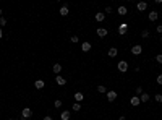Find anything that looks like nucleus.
Here are the masks:
<instances>
[{"mask_svg": "<svg viewBox=\"0 0 162 120\" xmlns=\"http://www.w3.org/2000/svg\"><path fill=\"white\" fill-rule=\"evenodd\" d=\"M8 120H15V118H8Z\"/></svg>", "mask_w": 162, "mask_h": 120, "instance_id": "obj_37", "label": "nucleus"}, {"mask_svg": "<svg viewBox=\"0 0 162 120\" xmlns=\"http://www.w3.org/2000/svg\"><path fill=\"white\" fill-rule=\"evenodd\" d=\"M119 120H125V117H120V118H119Z\"/></svg>", "mask_w": 162, "mask_h": 120, "instance_id": "obj_36", "label": "nucleus"}, {"mask_svg": "<svg viewBox=\"0 0 162 120\" xmlns=\"http://www.w3.org/2000/svg\"><path fill=\"white\" fill-rule=\"evenodd\" d=\"M149 99H151V97H149V94H148V92H143L141 97H139V101H141V102H148Z\"/></svg>", "mask_w": 162, "mask_h": 120, "instance_id": "obj_19", "label": "nucleus"}, {"mask_svg": "<svg viewBox=\"0 0 162 120\" xmlns=\"http://www.w3.org/2000/svg\"><path fill=\"white\" fill-rule=\"evenodd\" d=\"M135 92H136L138 96H141V94H143L144 91H143V88H141V86H138V88H136V91H135Z\"/></svg>", "mask_w": 162, "mask_h": 120, "instance_id": "obj_26", "label": "nucleus"}, {"mask_svg": "<svg viewBox=\"0 0 162 120\" xmlns=\"http://www.w3.org/2000/svg\"><path fill=\"white\" fill-rule=\"evenodd\" d=\"M157 18H159V13H157L156 10H152V11H149V20H151V21H156Z\"/></svg>", "mask_w": 162, "mask_h": 120, "instance_id": "obj_15", "label": "nucleus"}, {"mask_svg": "<svg viewBox=\"0 0 162 120\" xmlns=\"http://www.w3.org/2000/svg\"><path fill=\"white\" fill-rule=\"evenodd\" d=\"M58 13H60L62 16H67L68 13H70V11H68V7H67V5H63L62 8H60V11H58Z\"/></svg>", "mask_w": 162, "mask_h": 120, "instance_id": "obj_17", "label": "nucleus"}, {"mask_svg": "<svg viewBox=\"0 0 162 120\" xmlns=\"http://www.w3.org/2000/svg\"><path fill=\"white\" fill-rule=\"evenodd\" d=\"M141 52H143V47L139 46V44H136V46L131 47V54H133V55H139Z\"/></svg>", "mask_w": 162, "mask_h": 120, "instance_id": "obj_4", "label": "nucleus"}, {"mask_svg": "<svg viewBox=\"0 0 162 120\" xmlns=\"http://www.w3.org/2000/svg\"><path fill=\"white\" fill-rule=\"evenodd\" d=\"M94 20L99 21V23H100V21H104V20H106V13H96V15H94Z\"/></svg>", "mask_w": 162, "mask_h": 120, "instance_id": "obj_10", "label": "nucleus"}, {"mask_svg": "<svg viewBox=\"0 0 162 120\" xmlns=\"http://www.w3.org/2000/svg\"><path fill=\"white\" fill-rule=\"evenodd\" d=\"M126 31H128V23H120V26H119V34H120V36H125Z\"/></svg>", "mask_w": 162, "mask_h": 120, "instance_id": "obj_2", "label": "nucleus"}, {"mask_svg": "<svg viewBox=\"0 0 162 120\" xmlns=\"http://www.w3.org/2000/svg\"><path fill=\"white\" fill-rule=\"evenodd\" d=\"M73 110H75V112H80L81 110V102H75V104H73V107H71Z\"/></svg>", "mask_w": 162, "mask_h": 120, "instance_id": "obj_22", "label": "nucleus"}, {"mask_svg": "<svg viewBox=\"0 0 162 120\" xmlns=\"http://www.w3.org/2000/svg\"><path fill=\"white\" fill-rule=\"evenodd\" d=\"M136 8H138L139 11H144V10L148 8V2H139L138 5H136Z\"/></svg>", "mask_w": 162, "mask_h": 120, "instance_id": "obj_14", "label": "nucleus"}, {"mask_svg": "<svg viewBox=\"0 0 162 120\" xmlns=\"http://www.w3.org/2000/svg\"><path fill=\"white\" fill-rule=\"evenodd\" d=\"M34 86H36V89H42V88L46 86V83H44V79H36V81H34Z\"/></svg>", "mask_w": 162, "mask_h": 120, "instance_id": "obj_9", "label": "nucleus"}, {"mask_svg": "<svg viewBox=\"0 0 162 120\" xmlns=\"http://www.w3.org/2000/svg\"><path fill=\"white\" fill-rule=\"evenodd\" d=\"M160 41H162V36H160Z\"/></svg>", "mask_w": 162, "mask_h": 120, "instance_id": "obj_38", "label": "nucleus"}, {"mask_svg": "<svg viewBox=\"0 0 162 120\" xmlns=\"http://www.w3.org/2000/svg\"><path fill=\"white\" fill-rule=\"evenodd\" d=\"M83 99H84V94L80 92V91H76V92H75V101H76V102H83Z\"/></svg>", "mask_w": 162, "mask_h": 120, "instance_id": "obj_12", "label": "nucleus"}, {"mask_svg": "<svg viewBox=\"0 0 162 120\" xmlns=\"http://www.w3.org/2000/svg\"><path fill=\"white\" fill-rule=\"evenodd\" d=\"M157 33H160V34H162V24L157 26Z\"/></svg>", "mask_w": 162, "mask_h": 120, "instance_id": "obj_31", "label": "nucleus"}, {"mask_svg": "<svg viewBox=\"0 0 162 120\" xmlns=\"http://www.w3.org/2000/svg\"><path fill=\"white\" fill-rule=\"evenodd\" d=\"M107 33H109V31H107L106 28H99V29H97V36H99V37H106Z\"/></svg>", "mask_w": 162, "mask_h": 120, "instance_id": "obj_13", "label": "nucleus"}, {"mask_svg": "<svg viewBox=\"0 0 162 120\" xmlns=\"http://www.w3.org/2000/svg\"><path fill=\"white\" fill-rule=\"evenodd\" d=\"M156 101L159 102V104H162V94H156Z\"/></svg>", "mask_w": 162, "mask_h": 120, "instance_id": "obj_28", "label": "nucleus"}, {"mask_svg": "<svg viewBox=\"0 0 162 120\" xmlns=\"http://www.w3.org/2000/svg\"><path fill=\"white\" fill-rule=\"evenodd\" d=\"M5 24H7V20L2 16V18H0V26H5Z\"/></svg>", "mask_w": 162, "mask_h": 120, "instance_id": "obj_30", "label": "nucleus"}, {"mask_svg": "<svg viewBox=\"0 0 162 120\" xmlns=\"http://www.w3.org/2000/svg\"><path fill=\"white\" fill-rule=\"evenodd\" d=\"M117 68H119V72H122V73H125L126 70H128V63H126L125 60H120L119 63H117Z\"/></svg>", "mask_w": 162, "mask_h": 120, "instance_id": "obj_1", "label": "nucleus"}, {"mask_svg": "<svg viewBox=\"0 0 162 120\" xmlns=\"http://www.w3.org/2000/svg\"><path fill=\"white\" fill-rule=\"evenodd\" d=\"M2 15H3V11H2V8H0V18H2Z\"/></svg>", "mask_w": 162, "mask_h": 120, "instance_id": "obj_35", "label": "nucleus"}, {"mask_svg": "<svg viewBox=\"0 0 162 120\" xmlns=\"http://www.w3.org/2000/svg\"><path fill=\"white\" fill-rule=\"evenodd\" d=\"M70 41H71L73 44H76V42H80V37H78V36H71V37H70Z\"/></svg>", "mask_w": 162, "mask_h": 120, "instance_id": "obj_24", "label": "nucleus"}, {"mask_svg": "<svg viewBox=\"0 0 162 120\" xmlns=\"http://www.w3.org/2000/svg\"><path fill=\"white\" fill-rule=\"evenodd\" d=\"M117 99V92L115 91H107V101L109 102H113Z\"/></svg>", "mask_w": 162, "mask_h": 120, "instance_id": "obj_5", "label": "nucleus"}, {"mask_svg": "<svg viewBox=\"0 0 162 120\" xmlns=\"http://www.w3.org/2000/svg\"><path fill=\"white\" fill-rule=\"evenodd\" d=\"M52 72H54L55 75H58L60 72H62V65H60V63H55V65H52Z\"/></svg>", "mask_w": 162, "mask_h": 120, "instance_id": "obj_11", "label": "nucleus"}, {"mask_svg": "<svg viewBox=\"0 0 162 120\" xmlns=\"http://www.w3.org/2000/svg\"><path fill=\"white\" fill-rule=\"evenodd\" d=\"M117 11L120 13V16H125V15H126V7L122 5V7H119V10H117Z\"/></svg>", "mask_w": 162, "mask_h": 120, "instance_id": "obj_21", "label": "nucleus"}, {"mask_svg": "<svg viewBox=\"0 0 162 120\" xmlns=\"http://www.w3.org/2000/svg\"><path fill=\"white\" fill-rule=\"evenodd\" d=\"M107 54H109V57H115L117 54H119V50H117L115 47H110V49H109V52H107Z\"/></svg>", "mask_w": 162, "mask_h": 120, "instance_id": "obj_18", "label": "nucleus"}, {"mask_svg": "<svg viewBox=\"0 0 162 120\" xmlns=\"http://www.w3.org/2000/svg\"><path fill=\"white\" fill-rule=\"evenodd\" d=\"M21 115H23V117L28 120V118H31V117H33V110L29 109V107H24V109H23V112H21Z\"/></svg>", "mask_w": 162, "mask_h": 120, "instance_id": "obj_3", "label": "nucleus"}, {"mask_svg": "<svg viewBox=\"0 0 162 120\" xmlns=\"http://www.w3.org/2000/svg\"><path fill=\"white\" fill-rule=\"evenodd\" d=\"M156 81H157V84H162V75H157Z\"/></svg>", "mask_w": 162, "mask_h": 120, "instance_id": "obj_29", "label": "nucleus"}, {"mask_svg": "<svg viewBox=\"0 0 162 120\" xmlns=\"http://www.w3.org/2000/svg\"><path fill=\"white\" fill-rule=\"evenodd\" d=\"M2 36H3V31H2V29H0V39H2Z\"/></svg>", "mask_w": 162, "mask_h": 120, "instance_id": "obj_34", "label": "nucleus"}, {"mask_svg": "<svg viewBox=\"0 0 162 120\" xmlns=\"http://www.w3.org/2000/svg\"><path fill=\"white\" fill-rule=\"evenodd\" d=\"M54 105H55V109H60V107H62V101H60V99H55Z\"/></svg>", "mask_w": 162, "mask_h": 120, "instance_id": "obj_23", "label": "nucleus"}, {"mask_svg": "<svg viewBox=\"0 0 162 120\" xmlns=\"http://www.w3.org/2000/svg\"><path fill=\"white\" fill-rule=\"evenodd\" d=\"M156 62H157V63H162V54H157L156 55Z\"/></svg>", "mask_w": 162, "mask_h": 120, "instance_id": "obj_27", "label": "nucleus"}, {"mask_svg": "<svg viewBox=\"0 0 162 120\" xmlns=\"http://www.w3.org/2000/svg\"><path fill=\"white\" fill-rule=\"evenodd\" d=\"M42 120H54V118H52V117H50V115H47V117H44Z\"/></svg>", "mask_w": 162, "mask_h": 120, "instance_id": "obj_33", "label": "nucleus"}, {"mask_svg": "<svg viewBox=\"0 0 162 120\" xmlns=\"http://www.w3.org/2000/svg\"><path fill=\"white\" fill-rule=\"evenodd\" d=\"M97 92H100V94H107V88L102 86V84H99V86H97Z\"/></svg>", "mask_w": 162, "mask_h": 120, "instance_id": "obj_20", "label": "nucleus"}, {"mask_svg": "<svg viewBox=\"0 0 162 120\" xmlns=\"http://www.w3.org/2000/svg\"><path fill=\"white\" fill-rule=\"evenodd\" d=\"M81 50H83V52H89V50H91V44H89V42H83V44H81Z\"/></svg>", "mask_w": 162, "mask_h": 120, "instance_id": "obj_16", "label": "nucleus"}, {"mask_svg": "<svg viewBox=\"0 0 162 120\" xmlns=\"http://www.w3.org/2000/svg\"><path fill=\"white\" fill-rule=\"evenodd\" d=\"M141 37H144V39H146V37H149V31H148V29H144L143 33H141Z\"/></svg>", "mask_w": 162, "mask_h": 120, "instance_id": "obj_25", "label": "nucleus"}, {"mask_svg": "<svg viewBox=\"0 0 162 120\" xmlns=\"http://www.w3.org/2000/svg\"><path fill=\"white\" fill-rule=\"evenodd\" d=\"M106 13H112V7H107L106 8Z\"/></svg>", "mask_w": 162, "mask_h": 120, "instance_id": "obj_32", "label": "nucleus"}, {"mask_svg": "<svg viewBox=\"0 0 162 120\" xmlns=\"http://www.w3.org/2000/svg\"><path fill=\"white\" fill-rule=\"evenodd\" d=\"M71 118V114H70V110H63L62 114H60V120H70Z\"/></svg>", "mask_w": 162, "mask_h": 120, "instance_id": "obj_6", "label": "nucleus"}, {"mask_svg": "<svg viewBox=\"0 0 162 120\" xmlns=\"http://www.w3.org/2000/svg\"><path fill=\"white\" fill-rule=\"evenodd\" d=\"M55 81H57V84H58V86H63V84L67 83V79H65L62 75H57V76H55Z\"/></svg>", "mask_w": 162, "mask_h": 120, "instance_id": "obj_7", "label": "nucleus"}, {"mask_svg": "<svg viewBox=\"0 0 162 120\" xmlns=\"http://www.w3.org/2000/svg\"><path fill=\"white\" fill-rule=\"evenodd\" d=\"M130 104L133 105V107H136V105L141 104V101H139V97H138V96H133V97L130 99Z\"/></svg>", "mask_w": 162, "mask_h": 120, "instance_id": "obj_8", "label": "nucleus"}]
</instances>
